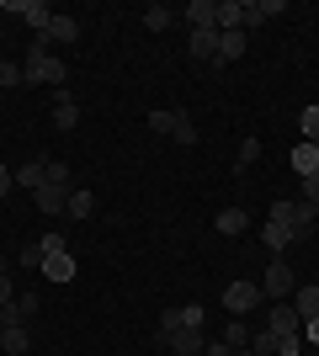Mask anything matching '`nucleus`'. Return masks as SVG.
<instances>
[{
	"label": "nucleus",
	"instance_id": "f257e3e1",
	"mask_svg": "<svg viewBox=\"0 0 319 356\" xmlns=\"http://www.w3.org/2000/svg\"><path fill=\"white\" fill-rule=\"evenodd\" d=\"M22 74H27L32 86H54V90H64V80H69V64L48 54V38H43V32H32V48H27V64H22Z\"/></svg>",
	"mask_w": 319,
	"mask_h": 356
},
{
	"label": "nucleus",
	"instance_id": "f03ea898",
	"mask_svg": "<svg viewBox=\"0 0 319 356\" xmlns=\"http://www.w3.org/2000/svg\"><path fill=\"white\" fill-rule=\"evenodd\" d=\"M261 293L277 298V303H288V298L298 293V277L288 271V261H272V266H266V277H261Z\"/></svg>",
	"mask_w": 319,
	"mask_h": 356
},
{
	"label": "nucleus",
	"instance_id": "7ed1b4c3",
	"mask_svg": "<svg viewBox=\"0 0 319 356\" xmlns=\"http://www.w3.org/2000/svg\"><path fill=\"white\" fill-rule=\"evenodd\" d=\"M261 298H266V293H261V282H229V287H224V309L234 314V319H240V314H250V309H256Z\"/></svg>",
	"mask_w": 319,
	"mask_h": 356
},
{
	"label": "nucleus",
	"instance_id": "20e7f679",
	"mask_svg": "<svg viewBox=\"0 0 319 356\" xmlns=\"http://www.w3.org/2000/svg\"><path fill=\"white\" fill-rule=\"evenodd\" d=\"M314 218H319V208H309V202H272V223H288L293 234H304Z\"/></svg>",
	"mask_w": 319,
	"mask_h": 356
},
{
	"label": "nucleus",
	"instance_id": "39448f33",
	"mask_svg": "<svg viewBox=\"0 0 319 356\" xmlns=\"http://www.w3.org/2000/svg\"><path fill=\"white\" fill-rule=\"evenodd\" d=\"M160 346H170L176 356H202L208 351V335L202 330H160Z\"/></svg>",
	"mask_w": 319,
	"mask_h": 356
},
{
	"label": "nucleus",
	"instance_id": "423d86ee",
	"mask_svg": "<svg viewBox=\"0 0 319 356\" xmlns=\"http://www.w3.org/2000/svg\"><path fill=\"white\" fill-rule=\"evenodd\" d=\"M288 11V0H240V27H261V22H272V16Z\"/></svg>",
	"mask_w": 319,
	"mask_h": 356
},
{
	"label": "nucleus",
	"instance_id": "0eeeda50",
	"mask_svg": "<svg viewBox=\"0 0 319 356\" xmlns=\"http://www.w3.org/2000/svg\"><path fill=\"white\" fill-rule=\"evenodd\" d=\"M202 325H208L202 303H181V309H165V314H160V330H202Z\"/></svg>",
	"mask_w": 319,
	"mask_h": 356
},
{
	"label": "nucleus",
	"instance_id": "6e6552de",
	"mask_svg": "<svg viewBox=\"0 0 319 356\" xmlns=\"http://www.w3.org/2000/svg\"><path fill=\"white\" fill-rule=\"evenodd\" d=\"M266 330H272V335H304V319H298L293 303H277V309L266 314Z\"/></svg>",
	"mask_w": 319,
	"mask_h": 356
},
{
	"label": "nucleus",
	"instance_id": "1a4fd4ad",
	"mask_svg": "<svg viewBox=\"0 0 319 356\" xmlns=\"http://www.w3.org/2000/svg\"><path fill=\"white\" fill-rule=\"evenodd\" d=\"M192 59L218 64V27H192Z\"/></svg>",
	"mask_w": 319,
	"mask_h": 356
},
{
	"label": "nucleus",
	"instance_id": "9d476101",
	"mask_svg": "<svg viewBox=\"0 0 319 356\" xmlns=\"http://www.w3.org/2000/svg\"><path fill=\"white\" fill-rule=\"evenodd\" d=\"M43 277H48V282H75V255H69V250L43 255Z\"/></svg>",
	"mask_w": 319,
	"mask_h": 356
},
{
	"label": "nucleus",
	"instance_id": "9b49d317",
	"mask_svg": "<svg viewBox=\"0 0 319 356\" xmlns=\"http://www.w3.org/2000/svg\"><path fill=\"white\" fill-rule=\"evenodd\" d=\"M80 122V102L69 90H54V128H75Z\"/></svg>",
	"mask_w": 319,
	"mask_h": 356
},
{
	"label": "nucleus",
	"instance_id": "f8f14e48",
	"mask_svg": "<svg viewBox=\"0 0 319 356\" xmlns=\"http://www.w3.org/2000/svg\"><path fill=\"white\" fill-rule=\"evenodd\" d=\"M293 239H298V234H293L288 223H272V218H266V229H261V245H266L272 255H282V250L293 245Z\"/></svg>",
	"mask_w": 319,
	"mask_h": 356
},
{
	"label": "nucleus",
	"instance_id": "ddd939ff",
	"mask_svg": "<svg viewBox=\"0 0 319 356\" xmlns=\"http://www.w3.org/2000/svg\"><path fill=\"white\" fill-rule=\"evenodd\" d=\"M16 186H32V197L48 186V160H27L22 170H16Z\"/></svg>",
	"mask_w": 319,
	"mask_h": 356
},
{
	"label": "nucleus",
	"instance_id": "4468645a",
	"mask_svg": "<svg viewBox=\"0 0 319 356\" xmlns=\"http://www.w3.org/2000/svg\"><path fill=\"white\" fill-rule=\"evenodd\" d=\"M213 229L234 239V234H245V229H250V213H245V208H224L218 218H213Z\"/></svg>",
	"mask_w": 319,
	"mask_h": 356
},
{
	"label": "nucleus",
	"instance_id": "2eb2a0df",
	"mask_svg": "<svg viewBox=\"0 0 319 356\" xmlns=\"http://www.w3.org/2000/svg\"><path fill=\"white\" fill-rule=\"evenodd\" d=\"M32 202H38V213H64V202H69V186H54V181H48V186L32 197Z\"/></svg>",
	"mask_w": 319,
	"mask_h": 356
},
{
	"label": "nucleus",
	"instance_id": "dca6fc26",
	"mask_svg": "<svg viewBox=\"0 0 319 356\" xmlns=\"http://www.w3.org/2000/svg\"><path fill=\"white\" fill-rule=\"evenodd\" d=\"M27 346H32V330H27V325H11V330H0V351H6V356H22Z\"/></svg>",
	"mask_w": 319,
	"mask_h": 356
},
{
	"label": "nucleus",
	"instance_id": "f3484780",
	"mask_svg": "<svg viewBox=\"0 0 319 356\" xmlns=\"http://www.w3.org/2000/svg\"><path fill=\"white\" fill-rule=\"evenodd\" d=\"M293 170H298V176H314L319 170V144H293Z\"/></svg>",
	"mask_w": 319,
	"mask_h": 356
},
{
	"label": "nucleus",
	"instance_id": "a211bd4d",
	"mask_svg": "<svg viewBox=\"0 0 319 356\" xmlns=\"http://www.w3.org/2000/svg\"><path fill=\"white\" fill-rule=\"evenodd\" d=\"M43 38H48V43H75V38H80V22H75V16H54Z\"/></svg>",
	"mask_w": 319,
	"mask_h": 356
},
{
	"label": "nucleus",
	"instance_id": "6ab92c4d",
	"mask_svg": "<svg viewBox=\"0 0 319 356\" xmlns=\"http://www.w3.org/2000/svg\"><path fill=\"white\" fill-rule=\"evenodd\" d=\"M293 309H298V319H319V287H298Z\"/></svg>",
	"mask_w": 319,
	"mask_h": 356
},
{
	"label": "nucleus",
	"instance_id": "aec40b11",
	"mask_svg": "<svg viewBox=\"0 0 319 356\" xmlns=\"http://www.w3.org/2000/svg\"><path fill=\"white\" fill-rule=\"evenodd\" d=\"M213 11H218V0H192L181 16L192 22V27H213Z\"/></svg>",
	"mask_w": 319,
	"mask_h": 356
},
{
	"label": "nucleus",
	"instance_id": "412c9836",
	"mask_svg": "<svg viewBox=\"0 0 319 356\" xmlns=\"http://www.w3.org/2000/svg\"><path fill=\"white\" fill-rule=\"evenodd\" d=\"M240 54H245V32H218V64L240 59Z\"/></svg>",
	"mask_w": 319,
	"mask_h": 356
},
{
	"label": "nucleus",
	"instance_id": "4be33fe9",
	"mask_svg": "<svg viewBox=\"0 0 319 356\" xmlns=\"http://www.w3.org/2000/svg\"><path fill=\"white\" fill-rule=\"evenodd\" d=\"M64 213H75V218H91V213H96V197L85 192V186H75V192H69V202H64Z\"/></svg>",
	"mask_w": 319,
	"mask_h": 356
},
{
	"label": "nucleus",
	"instance_id": "5701e85b",
	"mask_svg": "<svg viewBox=\"0 0 319 356\" xmlns=\"http://www.w3.org/2000/svg\"><path fill=\"white\" fill-rule=\"evenodd\" d=\"M170 22H176V11H170L165 0H160V6H149V11H144V27H149V32H165Z\"/></svg>",
	"mask_w": 319,
	"mask_h": 356
},
{
	"label": "nucleus",
	"instance_id": "b1692460",
	"mask_svg": "<svg viewBox=\"0 0 319 356\" xmlns=\"http://www.w3.org/2000/svg\"><path fill=\"white\" fill-rule=\"evenodd\" d=\"M298 134H304L309 144H319V106H304V112H298Z\"/></svg>",
	"mask_w": 319,
	"mask_h": 356
},
{
	"label": "nucleus",
	"instance_id": "393cba45",
	"mask_svg": "<svg viewBox=\"0 0 319 356\" xmlns=\"http://www.w3.org/2000/svg\"><path fill=\"white\" fill-rule=\"evenodd\" d=\"M170 138H176V144H197V122L186 118V112H176V128H170Z\"/></svg>",
	"mask_w": 319,
	"mask_h": 356
},
{
	"label": "nucleus",
	"instance_id": "a878e982",
	"mask_svg": "<svg viewBox=\"0 0 319 356\" xmlns=\"http://www.w3.org/2000/svg\"><path fill=\"white\" fill-rule=\"evenodd\" d=\"M16 261H22L27 271H43V245H38V239H27V245L16 250Z\"/></svg>",
	"mask_w": 319,
	"mask_h": 356
},
{
	"label": "nucleus",
	"instance_id": "bb28decb",
	"mask_svg": "<svg viewBox=\"0 0 319 356\" xmlns=\"http://www.w3.org/2000/svg\"><path fill=\"white\" fill-rule=\"evenodd\" d=\"M27 74H22V64H11L6 54H0V90H11V86H22Z\"/></svg>",
	"mask_w": 319,
	"mask_h": 356
},
{
	"label": "nucleus",
	"instance_id": "cd10ccee",
	"mask_svg": "<svg viewBox=\"0 0 319 356\" xmlns=\"http://www.w3.org/2000/svg\"><path fill=\"white\" fill-rule=\"evenodd\" d=\"M38 245H43V255H59V250H69V234H64V229H48Z\"/></svg>",
	"mask_w": 319,
	"mask_h": 356
},
{
	"label": "nucleus",
	"instance_id": "c85d7f7f",
	"mask_svg": "<svg viewBox=\"0 0 319 356\" xmlns=\"http://www.w3.org/2000/svg\"><path fill=\"white\" fill-rule=\"evenodd\" d=\"M250 356H277V335H272V330L250 335Z\"/></svg>",
	"mask_w": 319,
	"mask_h": 356
},
{
	"label": "nucleus",
	"instance_id": "c756f323",
	"mask_svg": "<svg viewBox=\"0 0 319 356\" xmlns=\"http://www.w3.org/2000/svg\"><path fill=\"white\" fill-rule=\"evenodd\" d=\"M11 309H16V319H22V325H32V314H38V298L22 293V298H11Z\"/></svg>",
	"mask_w": 319,
	"mask_h": 356
},
{
	"label": "nucleus",
	"instance_id": "7c9ffc66",
	"mask_svg": "<svg viewBox=\"0 0 319 356\" xmlns=\"http://www.w3.org/2000/svg\"><path fill=\"white\" fill-rule=\"evenodd\" d=\"M224 341H229V346H245V351H250V335H245V319H229Z\"/></svg>",
	"mask_w": 319,
	"mask_h": 356
},
{
	"label": "nucleus",
	"instance_id": "2f4dec72",
	"mask_svg": "<svg viewBox=\"0 0 319 356\" xmlns=\"http://www.w3.org/2000/svg\"><path fill=\"white\" fill-rule=\"evenodd\" d=\"M256 160H261V144H256V138H245V144H240V154H234V165L245 170V165H256Z\"/></svg>",
	"mask_w": 319,
	"mask_h": 356
},
{
	"label": "nucleus",
	"instance_id": "473e14b6",
	"mask_svg": "<svg viewBox=\"0 0 319 356\" xmlns=\"http://www.w3.org/2000/svg\"><path fill=\"white\" fill-rule=\"evenodd\" d=\"M202 356H250V351H245V346H229V341H208Z\"/></svg>",
	"mask_w": 319,
	"mask_h": 356
},
{
	"label": "nucleus",
	"instance_id": "72a5a7b5",
	"mask_svg": "<svg viewBox=\"0 0 319 356\" xmlns=\"http://www.w3.org/2000/svg\"><path fill=\"white\" fill-rule=\"evenodd\" d=\"M304 351V335H277V356H298Z\"/></svg>",
	"mask_w": 319,
	"mask_h": 356
},
{
	"label": "nucleus",
	"instance_id": "f704fd0d",
	"mask_svg": "<svg viewBox=\"0 0 319 356\" xmlns=\"http://www.w3.org/2000/svg\"><path fill=\"white\" fill-rule=\"evenodd\" d=\"M11 266H6V255H0V309H6V303H11Z\"/></svg>",
	"mask_w": 319,
	"mask_h": 356
},
{
	"label": "nucleus",
	"instance_id": "c9c22d12",
	"mask_svg": "<svg viewBox=\"0 0 319 356\" xmlns=\"http://www.w3.org/2000/svg\"><path fill=\"white\" fill-rule=\"evenodd\" d=\"M149 128L154 134H170V128H176V112H149Z\"/></svg>",
	"mask_w": 319,
	"mask_h": 356
},
{
	"label": "nucleus",
	"instance_id": "e433bc0d",
	"mask_svg": "<svg viewBox=\"0 0 319 356\" xmlns=\"http://www.w3.org/2000/svg\"><path fill=\"white\" fill-rule=\"evenodd\" d=\"M48 181H54V186H69V165H64V160H48Z\"/></svg>",
	"mask_w": 319,
	"mask_h": 356
},
{
	"label": "nucleus",
	"instance_id": "4c0bfd02",
	"mask_svg": "<svg viewBox=\"0 0 319 356\" xmlns=\"http://www.w3.org/2000/svg\"><path fill=\"white\" fill-rule=\"evenodd\" d=\"M304 202H309V208H319V170H314V176H304Z\"/></svg>",
	"mask_w": 319,
	"mask_h": 356
},
{
	"label": "nucleus",
	"instance_id": "58836bf2",
	"mask_svg": "<svg viewBox=\"0 0 319 356\" xmlns=\"http://www.w3.org/2000/svg\"><path fill=\"white\" fill-rule=\"evenodd\" d=\"M11 186H16V170H6V165H0V197L11 192Z\"/></svg>",
	"mask_w": 319,
	"mask_h": 356
},
{
	"label": "nucleus",
	"instance_id": "ea45409f",
	"mask_svg": "<svg viewBox=\"0 0 319 356\" xmlns=\"http://www.w3.org/2000/svg\"><path fill=\"white\" fill-rule=\"evenodd\" d=\"M304 341H314V346H319V319H304Z\"/></svg>",
	"mask_w": 319,
	"mask_h": 356
}]
</instances>
